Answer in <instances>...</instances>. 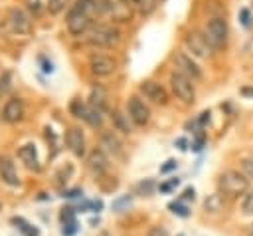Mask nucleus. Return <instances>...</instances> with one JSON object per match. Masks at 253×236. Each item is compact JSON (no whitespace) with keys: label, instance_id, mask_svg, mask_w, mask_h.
Returning a JSON list of instances; mask_svg holds the SVG:
<instances>
[{"label":"nucleus","instance_id":"1","mask_svg":"<svg viewBox=\"0 0 253 236\" xmlns=\"http://www.w3.org/2000/svg\"><path fill=\"white\" fill-rule=\"evenodd\" d=\"M217 186H219V194H225V196H239V194H245L247 188H249V178L239 173V171H223L217 178Z\"/></svg>","mask_w":253,"mask_h":236},{"label":"nucleus","instance_id":"2","mask_svg":"<svg viewBox=\"0 0 253 236\" xmlns=\"http://www.w3.org/2000/svg\"><path fill=\"white\" fill-rule=\"evenodd\" d=\"M85 38L91 46H99V48H113L119 44L121 34L119 30H115L109 24H95L85 32Z\"/></svg>","mask_w":253,"mask_h":236},{"label":"nucleus","instance_id":"3","mask_svg":"<svg viewBox=\"0 0 253 236\" xmlns=\"http://www.w3.org/2000/svg\"><path fill=\"white\" fill-rule=\"evenodd\" d=\"M204 36H206L210 48H215V50L223 48L225 42H227V24H225V20L223 18H211L206 26Z\"/></svg>","mask_w":253,"mask_h":236},{"label":"nucleus","instance_id":"4","mask_svg":"<svg viewBox=\"0 0 253 236\" xmlns=\"http://www.w3.org/2000/svg\"><path fill=\"white\" fill-rule=\"evenodd\" d=\"M170 85H172V91L178 99H182L184 103H194L196 91H194V83H192L190 77H186L180 71H174L170 75Z\"/></svg>","mask_w":253,"mask_h":236},{"label":"nucleus","instance_id":"5","mask_svg":"<svg viewBox=\"0 0 253 236\" xmlns=\"http://www.w3.org/2000/svg\"><path fill=\"white\" fill-rule=\"evenodd\" d=\"M89 28H91V18H89L77 4H73V8H71L69 14H67V30H69L73 36H81V34H85Z\"/></svg>","mask_w":253,"mask_h":236},{"label":"nucleus","instance_id":"6","mask_svg":"<svg viewBox=\"0 0 253 236\" xmlns=\"http://www.w3.org/2000/svg\"><path fill=\"white\" fill-rule=\"evenodd\" d=\"M134 8L125 0H105V14L115 22H128Z\"/></svg>","mask_w":253,"mask_h":236},{"label":"nucleus","instance_id":"7","mask_svg":"<svg viewBox=\"0 0 253 236\" xmlns=\"http://www.w3.org/2000/svg\"><path fill=\"white\" fill-rule=\"evenodd\" d=\"M184 44H186V48H188L194 56H198V58H206V56L210 54V44H208L206 36H204L202 32H198V30L188 32L186 38H184Z\"/></svg>","mask_w":253,"mask_h":236},{"label":"nucleus","instance_id":"8","mask_svg":"<svg viewBox=\"0 0 253 236\" xmlns=\"http://www.w3.org/2000/svg\"><path fill=\"white\" fill-rule=\"evenodd\" d=\"M126 109H128V117H130V121H132L134 125H146V123H148L150 111H148V107L144 105V101H142L140 97L132 95V97L128 99V103H126Z\"/></svg>","mask_w":253,"mask_h":236},{"label":"nucleus","instance_id":"9","mask_svg":"<svg viewBox=\"0 0 253 236\" xmlns=\"http://www.w3.org/2000/svg\"><path fill=\"white\" fill-rule=\"evenodd\" d=\"M8 24H10L12 32L18 34V36H20V34L28 36V34L32 32V22H30L28 14H26L24 10H20V8H12V10L8 12Z\"/></svg>","mask_w":253,"mask_h":236},{"label":"nucleus","instance_id":"10","mask_svg":"<svg viewBox=\"0 0 253 236\" xmlns=\"http://www.w3.org/2000/svg\"><path fill=\"white\" fill-rule=\"evenodd\" d=\"M138 89H140V93H142L146 99H150V101H154V103H160V105L168 103V91H166L160 83H156V81H152V79L142 81Z\"/></svg>","mask_w":253,"mask_h":236},{"label":"nucleus","instance_id":"11","mask_svg":"<svg viewBox=\"0 0 253 236\" xmlns=\"http://www.w3.org/2000/svg\"><path fill=\"white\" fill-rule=\"evenodd\" d=\"M89 67H91V71H93L95 75L105 77V75H111V73L115 71L117 63H115V59H113V58H109V56L95 54V56H91V58H89Z\"/></svg>","mask_w":253,"mask_h":236},{"label":"nucleus","instance_id":"12","mask_svg":"<svg viewBox=\"0 0 253 236\" xmlns=\"http://www.w3.org/2000/svg\"><path fill=\"white\" fill-rule=\"evenodd\" d=\"M174 63H176L178 71L184 73L186 77H190V79H200V77H202L200 67H198V65L192 61V58H188L186 54L176 52V54H174Z\"/></svg>","mask_w":253,"mask_h":236},{"label":"nucleus","instance_id":"13","mask_svg":"<svg viewBox=\"0 0 253 236\" xmlns=\"http://www.w3.org/2000/svg\"><path fill=\"white\" fill-rule=\"evenodd\" d=\"M65 143L69 147V151L77 157H83L85 155V137H83V131L77 129V127H71L67 133H65Z\"/></svg>","mask_w":253,"mask_h":236},{"label":"nucleus","instance_id":"14","mask_svg":"<svg viewBox=\"0 0 253 236\" xmlns=\"http://www.w3.org/2000/svg\"><path fill=\"white\" fill-rule=\"evenodd\" d=\"M2 117L8 123H18L24 117V103H22V99L20 97L8 99L6 105H4V109H2Z\"/></svg>","mask_w":253,"mask_h":236},{"label":"nucleus","instance_id":"15","mask_svg":"<svg viewBox=\"0 0 253 236\" xmlns=\"http://www.w3.org/2000/svg\"><path fill=\"white\" fill-rule=\"evenodd\" d=\"M87 167H89L91 173L103 175V173L107 171V167H109V159H107L105 151H103V149H93V151L87 155Z\"/></svg>","mask_w":253,"mask_h":236},{"label":"nucleus","instance_id":"16","mask_svg":"<svg viewBox=\"0 0 253 236\" xmlns=\"http://www.w3.org/2000/svg\"><path fill=\"white\" fill-rule=\"evenodd\" d=\"M0 178L10 186H18L20 184V178H18V173H16V165L6 155L0 157Z\"/></svg>","mask_w":253,"mask_h":236},{"label":"nucleus","instance_id":"17","mask_svg":"<svg viewBox=\"0 0 253 236\" xmlns=\"http://www.w3.org/2000/svg\"><path fill=\"white\" fill-rule=\"evenodd\" d=\"M18 157L24 161V165H26L28 169H34V171L40 169V161H38V153H36V147H34V145H24V147H20Z\"/></svg>","mask_w":253,"mask_h":236},{"label":"nucleus","instance_id":"18","mask_svg":"<svg viewBox=\"0 0 253 236\" xmlns=\"http://www.w3.org/2000/svg\"><path fill=\"white\" fill-rule=\"evenodd\" d=\"M101 147H103L105 151L113 153V155H123V143H121V141L117 139V135H113L111 131L103 133V137H101Z\"/></svg>","mask_w":253,"mask_h":236},{"label":"nucleus","instance_id":"19","mask_svg":"<svg viewBox=\"0 0 253 236\" xmlns=\"http://www.w3.org/2000/svg\"><path fill=\"white\" fill-rule=\"evenodd\" d=\"M89 105H93V107H97L99 111H105L107 109V91L103 89V87H93L91 89V101H89Z\"/></svg>","mask_w":253,"mask_h":236},{"label":"nucleus","instance_id":"20","mask_svg":"<svg viewBox=\"0 0 253 236\" xmlns=\"http://www.w3.org/2000/svg\"><path fill=\"white\" fill-rule=\"evenodd\" d=\"M221 206H223V196L219 194V192H213V194H208L206 196V200H204V208L208 210V212H219L221 210Z\"/></svg>","mask_w":253,"mask_h":236},{"label":"nucleus","instance_id":"21","mask_svg":"<svg viewBox=\"0 0 253 236\" xmlns=\"http://www.w3.org/2000/svg\"><path fill=\"white\" fill-rule=\"evenodd\" d=\"M83 119H85L91 127H97V125H101V121H103L101 111H99L97 107H93V105H87V109H85V113H83Z\"/></svg>","mask_w":253,"mask_h":236},{"label":"nucleus","instance_id":"22","mask_svg":"<svg viewBox=\"0 0 253 236\" xmlns=\"http://www.w3.org/2000/svg\"><path fill=\"white\" fill-rule=\"evenodd\" d=\"M111 119H113V123H115V127L119 129V131H123V133H130V125H128V121H126V117L121 113V111H113L111 113Z\"/></svg>","mask_w":253,"mask_h":236},{"label":"nucleus","instance_id":"23","mask_svg":"<svg viewBox=\"0 0 253 236\" xmlns=\"http://www.w3.org/2000/svg\"><path fill=\"white\" fill-rule=\"evenodd\" d=\"M154 6H156V0H134V4H132V8L140 14H150L154 10Z\"/></svg>","mask_w":253,"mask_h":236},{"label":"nucleus","instance_id":"24","mask_svg":"<svg viewBox=\"0 0 253 236\" xmlns=\"http://www.w3.org/2000/svg\"><path fill=\"white\" fill-rule=\"evenodd\" d=\"M12 222H14V224H16V226L26 234V236H38V230H36L34 226H30L24 218H12Z\"/></svg>","mask_w":253,"mask_h":236},{"label":"nucleus","instance_id":"25","mask_svg":"<svg viewBox=\"0 0 253 236\" xmlns=\"http://www.w3.org/2000/svg\"><path fill=\"white\" fill-rule=\"evenodd\" d=\"M69 109H71V113H73L75 117H81V119H83V113H85L87 105H85L81 99H73L71 105H69Z\"/></svg>","mask_w":253,"mask_h":236},{"label":"nucleus","instance_id":"26","mask_svg":"<svg viewBox=\"0 0 253 236\" xmlns=\"http://www.w3.org/2000/svg\"><path fill=\"white\" fill-rule=\"evenodd\" d=\"M65 4H67V0H47V2H45L49 14H59V12L65 8Z\"/></svg>","mask_w":253,"mask_h":236},{"label":"nucleus","instance_id":"27","mask_svg":"<svg viewBox=\"0 0 253 236\" xmlns=\"http://www.w3.org/2000/svg\"><path fill=\"white\" fill-rule=\"evenodd\" d=\"M241 210L245 214H253V190H247L245 196H243V202H241Z\"/></svg>","mask_w":253,"mask_h":236},{"label":"nucleus","instance_id":"28","mask_svg":"<svg viewBox=\"0 0 253 236\" xmlns=\"http://www.w3.org/2000/svg\"><path fill=\"white\" fill-rule=\"evenodd\" d=\"M168 208L174 212V214H178V216H182V218H186V216H190V210H188V206H184L182 202H170L168 204Z\"/></svg>","mask_w":253,"mask_h":236},{"label":"nucleus","instance_id":"29","mask_svg":"<svg viewBox=\"0 0 253 236\" xmlns=\"http://www.w3.org/2000/svg\"><path fill=\"white\" fill-rule=\"evenodd\" d=\"M241 171L249 180H253V159H243L241 161Z\"/></svg>","mask_w":253,"mask_h":236},{"label":"nucleus","instance_id":"30","mask_svg":"<svg viewBox=\"0 0 253 236\" xmlns=\"http://www.w3.org/2000/svg\"><path fill=\"white\" fill-rule=\"evenodd\" d=\"M130 204V196L128 194H125V196H121V198H117L115 202H113V208L117 210V212H121L125 206H128Z\"/></svg>","mask_w":253,"mask_h":236},{"label":"nucleus","instance_id":"31","mask_svg":"<svg viewBox=\"0 0 253 236\" xmlns=\"http://www.w3.org/2000/svg\"><path fill=\"white\" fill-rule=\"evenodd\" d=\"M178 184H180V178H170L168 182H162V184L158 186V190H160V192H170V190L176 188Z\"/></svg>","mask_w":253,"mask_h":236},{"label":"nucleus","instance_id":"32","mask_svg":"<svg viewBox=\"0 0 253 236\" xmlns=\"http://www.w3.org/2000/svg\"><path fill=\"white\" fill-rule=\"evenodd\" d=\"M154 188H156V186H154V182H152L150 178H148V180H144V182H140V184L136 186V190H138V192H142V194H150Z\"/></svg>","mask_w":253,"mask_h":236},{"label":"nucleus","instance_id":"33","mask_svg":"<svg viewBox=\"0 0 253 236\" xmlns=\"http://www.w3.org/2000/svg\"><path fill=\"white\" fill-rule=\"evenodd\" d=\"M239 20H241V24H243L245 28H249V26H251V12H249L247 8H241V10H239Z\"/></svg>","mask_w":253,"mask_h":236},{"label":"nucleus","instance_id":"34","mask_svg":"<svg viewBox=\"0 0 253 236\" xmlns=\"http://www.w3.org/2000/svg\"><path fill=\"white\" fill-rule=\"evenodd\" d=\"M61 220H63V224H67V222H75V218H73V208H63V212H61Z\"/></svg>","mask_w":253,"mask_h":236},{"label":"nucleus","instance_id":"35","mask_svg":"<svg viewBox=\"0 0 253 236\" xmlns=\"http://www.w3.org/2000/svg\"><path fill=\"white\" fill-rule=\"evenodd\" d=\"M75 232H77V224H75V222L63 224V234H65V236H73Z\"/></svg>","mask_w":253,"mask_h":236},{"label":"nucleus","instance_id":"36","mask_svg":"<svg viewBox=\"0 0 253 236\" xmlns=\"http://www.w3.org/2000/svg\"><path fill=\"white\" fill-rule=\"evenodd\" d=\"M26 6H28V10H32L34 14H38L40 8H42V2H40V0H26Z\"/></svg>","mask_w":253,"mask_h":236},{"label":"nucleus","instance_id":"37","mask_svg":"<svg viewBox=\"0 0 253 236\" xmlns=\"http://www.w3.org/2000/svg\"><path fill=\"white\" fill-rule=\"evenodd\" d=\"M176 165H178V163H176L174 159H170V161H166V163L160 167V173H170V171H174V169H176Z\"/></svg>","mask_w":253,"mask_h":236},{"label":"nucleus","instance_id":"38","mask_svg":"<svg viewBox=\"0 0 253 236\" xmlns=\"http://www.w3.org/2000/svg\"><path fill=\"white\" fill-rule=\"evenodd\" d=\"M194 198H196V190H194V186L184 188V192H182V200H194Z\"/></svg>","mask_w":253,"mask_h":236},{"label":"nucleus","instance_id":"39","mask_svg":"<svg viewBox=\"0 0 253 236\" xmlns=\"http://www.w3.org/2000/svg\"><path fill=\"white\" fill-rule=\"evenodd\" d=\"M148 236H168V230H166L164 226H154V228L148 232Z\"/></svg>","mask_w":253,"mask_h":236},{"label":"nucleus","instance_id":"40","mask_svg":"<svg viewBox=\"0 0 253 236\" xmlns=\"http://www.w3.org/2000/svg\"><path fill=\"white\" fill-rule=\"evenodd\" d=\"M239 93L245 95V97H251V99H253V85H243V87L239 89Z\"/></svg>","mask_w":253,"mask_h":236},{"label":"nucleus","instance_id":"41","mask_svg":"<svg viewBox=\"0 0 253 236\" xmlns=\"http://www.w3.org/2000/svg\"><path fill=\"white\" fill-rule=\"evenodd\" d=\"M79 194H83L79 188H73V190H67V192H63V196H67V198H73V196H79Z\"/></svg>","mask_w":253,"mask_h":236},{"label":"nucleus","instance_id":"42","mask_svg":"<svg viewBox=\"0 0 253 236\" xmlns=\"http://www.w3.org/2000/svg\"><path fill=\"white\" fill-rule=\"evenodd\" d=\"M176 145H178V149H180V151H186V149H188V147H186V145H188V143H186V139H178V141H176Z\"/></svg>","mask_w":253,"mask_h":236},{"label":"nucleus","instance_id":"43","mask_svg":"<svg viewBox=\"0 0 253 236\" xmlns=\"http://www.w3.org/2000/svg\"><path fill=\"white\" fill-rule=\"evenodd\" d=\"M91 208H93L95 212H99V210L103 208V202H101V200H95V202H91Z\"/></svg>","mask_w":253,"mask_h":236},{"label":"nucleus","instance_id":"44","mask_svg":"<svg viewBox=\"0 0 253 236\" xmlns=\"http://www.w3.org/2000/svg\"><path fill=\"white\" fill-rule=\"evenodd\" d=\"M249 236H253V226H251V230H249Z\"/></svg>","mask_w":253,"mask_h":236}]
</instances>
